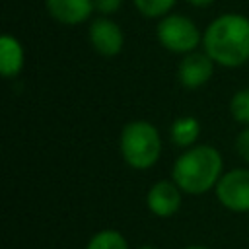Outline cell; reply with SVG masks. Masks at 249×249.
I'll list each match as a JSON object with an SVG mask.
<instances>
[{"label": "cell", "instance_id": "6da1fadb", "mask_svg": "<svg viewBox=\"0 0 249 249\" xmlns=\"http://www.w3.org/2000/svg\"><path fill=\"white\" fill-rule=\"evenodd\" d=\"M202 51L220 66L235 68L249 60V18L222 14L202 33Z\"/></svg>", "mask_w": 249, "mask_h": 249}, {"label": "cell", "instance_id": "7a4b0ae2", "mask_svg": "<svg viewBox=\"0 0 249 249\" xmlns=\"http://www.w3.org/2000/svg\"><path fill=\"white\" fill-rule=\"evenodd\" d=\"M224 175V160L218 148L210 144H195L175 160L171 179L185 195H204L216 187Z\"/></svg>", "mask_w": 249, "mask_h": 249}, {"label": "cell", "instance_id": "3957f363", "mask_svg": "<svg viewBox=\"0 0 249 249\" xmlns=\"http://www.w3.org/2000/svg\"><path fill=\"white\" fill-rule=\"evenodd\" d=\"M119 150L128 167L146 171L154 167L161 156L160 130L148 121H130L121 130Z\"/></svg>", "mask_w": 249, "mask_h": 249}, {"label": "cell", "instance_id": "277c9868", "mask_svg": "<svg viewBox=\"0 0 249 249\" xmlns=\"http://www.w3.org/2000/svg\"><path fill=\"white\" fill-rule=\"evenodd\" d=\"M156 37L165 51L175 54L193 53L202 43L198 25L183 14H167L160 18L156 25Z\"/></svg>", "mask_w": 249, "mask_h": 249}, {"label": "cell", "instance_id": "5b68a950", "mask_svg": "<svg viewBox=\"0 0 249 249\" xmlns=\"http://www.w3.org/2000/svg\"><path fill=\"white\" fill-rule=\"evenodd\" d=\"M214 193L224 208L237 214L249 212V169L235 167L226 171L216 183Z\"/></svg>", "mask_w": 249, "mask_h": 249}, {"label": "cell", "instance_id": "8992f818", "mask_svg": "<svg viewBox=\"0 0 249 249\" xmlns=\"http://www.w3.org/2000/svg\"><path fill=\"white\" fill-rule=\"evenodd\" d=\"M88 39L93 51L105 58L117 56L124 47V33L109 16H99L88 25Z\"/></svg>", "mask_w": 249, "mask_h": 249}, {"label": "cell", "instance_id": "52a82bcc", "mask_svg": "<svg viewBox=\"0 0 249 249\" xmlns=\"http://www.w3.org/2000/svg\"><path fill=\"white\" fill-rule=\"evenodd\" d=\"M183 202V191L173 179L156 181L146 193V206L158 218H171L179 212Z\"/></svg>", "mask_w": 249, "mask_h": 249}, {"label": "cell", "instance_id": "ba28073f", "mask_svg": "<svg viewBox=\"0 0 249 249\" xmlns=\"http://www.w3.org/2000/svg\"><path fill=\"white\" fill-rule=\"evenodd\" d=\"M214 60L202 51H193L183 54L179 66H177V78L179 84L185 89H198L202 88L214 74Z\"/></svg>", "mask_w": 249, "mask_h": 249}, {"label": "cell", "instance_id": "9c48e42d", "mask_svg": "<svg viewBox=\"0 0 249 249\" xmlns=\"http://www.w3.org/2000/svg\"><path fill=\"white\" fill-rule=\"evenodd\" d=\"M49 16L62 25H78L91 18L93 0H45Z\"/></svg>", "mask_w": 249, "mask_h": 249}, {"label": "cell", "instance_id": "30bf717a", "mask_svg": "<svg viewBox=\"0 0 249 249\" xmlns=\"http://www.w3.org/2000/svg\"><path fill=\"white\" fill-rule=\"evenodd\" d=\"M25 53L19 39L12 33H4L0 37V74L4 78H16L23 70Z\"/></svg>", "mask_w": 249, "mask_h": 249}, {"label": "cell", "instance_id": "8fae6325", "mask_svg": "<svg viewBox=\"0 0 249 249\" xmlns=\"http://www.w3.org/2000/svg\"><path fill=\"white\" fill-rule=\"evenodd\" d=\"M200 134V121L193 115H185V117H177L171 126H169V138L177 148H191L196 144Z\"/></svg>", "mask_w": 249, "mask_h": 249}, {"label": "cell", "instance_id": "7c38bea8", "mask_svg": "<svg viewBox=\"0 0 249 249\" xmlns=\"http://www.w3.org/2000/svg\"><path fill=\"white\" fill-rule=\"evenodd\" d=\"M86 249H128V241L119 230H101L89 237Z\"/></svg>", "mask_w": 249, "mask_h": 249}, {"label": "cell", "instance_id": "4fadbf2b", "mask_svg": "<svg viewBox=\"0 0 249 249\" xmlns=\"http://www.w3.org/2000/svg\"><path fill=\"white\" fill-rule=\"evenodd\" d=\"M230 113H231L233 121L249 126V88H241L231 95Z\"/></svg>", "mask_w": 249, "mask_h": 249}, {"label": "cell", "instance_id": "5bb4252c", "mask_svg": "<svg viewBox=\"0 0 249 249\" xmlns=\"http://www.w3.org/2000/svg\"><path fill=\"white\" fill-rule=\"evenodd\" d=\"M177 0H132L134 8L144 18H163L169 14V10L175 6Z\"/></svg>", "mask_w": 249, "mask_h": 249}, {"label": "cell", "instance_id": "9a60e30c", "mask_svg": "<svg viewBox=\"0 0 249 249\" xmlns=\"http://www.w3.org/2000/svg\"><path fill=\"white\" fill-rule=\"evenodd\" d=\"M95 12H99L101 16H113L121 10L123 0H93Z\"/></svg>", "mask_w": 249, "mask_h": 249}, {"label": "cell", "instance_id": "2e32d148", "mask_svg": "<svg viewBox=\"0 0 249 249\" xmlns=\"http://www.w3.org/2000/svg\"><path fill=\"white\" fill-rule=\"evenodd\" d=\"M235 148H237V154L241 156L243 161L249 163V126H245L237 138H235Z\"/></svg>", "mask_w": 249, "mask_h": 249}, {"label": "cell", "instance_id": "e0dca14e", "mask_svg": "<svg viewBox=\"0 0 249 249\" xmlns=\"http://www.w3.org/2000/svg\"><path fill=\"white\" fill-rule=\"evenodd\" d=\"M185 2H189V4L195 6V8H206V6H210L214 0H185Z\"/></svg>", "mask_w": 249, "mask_h": 249}, {"label": "cell", "instance_id": "ac0fdd59", "mask_svg": "<svg viewBox=\"0 0 249 249\" xmlns=\"http://www.w3.org/2000/svg\"><path fill=\"white\" fill-rule=\"evenodd\" d=\"M183 249H210V247H204V245H187Z\"/></svg>", "mask_w": 249, "mask_h": 249}, {"label": "cell", "instance_id": "d6986e66", "mask_svg": "<svg viewBox=\"0 0 249 249\" xmlns=\"http://www.w3.org/2000/svg\"><path fill=\"white\" fill-rule=\"evenodd\" d=\"M136 249H158V247H154V245H140V247H136Z\"/></svg>", "mask_w": 249, "mask_h": 249}]
</instances>
